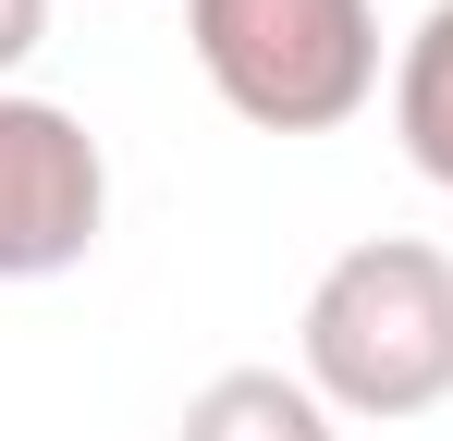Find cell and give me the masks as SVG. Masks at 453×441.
Returning a JSON list of instances; mask_svg holds the SVG:
<instances>
[{
	"instance_id": "obj_1",
	"label": "cell",
	"mask_w": 453,
	"mask_h": 441,
	"mask_svg": "<svg viewBox=\"0 0 453 441\" xmlns=\"http://www.w3.org/2000/svg\"><path fill=\"white\" fill-rule=\"evenodd\" d=\"M295 368L331 417H429L453 405V258L429 233H368L343 245L319 282H306L295 319Z\"/></svg>"
},
{
	"instance_id": "obj_2",
	"label": "cell",
	"mask_w": 453,
	"mask_h": 441,
	"mask_svg": "<svg viewBox=\"0 0 453 441\" xmlns=\"http://www.w3.org/2000/svg\"><path fill=\"white\" fill-rule=\"evenodd\" d=\"M184 50L233 123L343 135L380 98V0H184Z\"/></svg>"
},
{
	"instance_id": "obj_3",
	"label": "cell",
	"mask_w": 453,
	"mask_h": 441,
	"mask_svg": "<svg viewBox=\"0 0 453 441\" xmlns=\"http://www.w3.org/2000/svg\"><path fill=\"white\" fill-rule=\"evenodd\" d=\"M111 233V159L62 98L0 86V282H62Z\"/></svg>"
},
{
	"instance_id": "obj_4",
	"label": "cell",
	"mask_w": 453,
	"mask_h": 441,
	"mask_svg": "<svg viewBox=\"0 0 453 441\" xmlns=\"http://www.w3.org/2000/svg\"><path fill=\"white\" fill-rule=\"evenodd\" d=\"M172 441H343V417L306 392V368H221V380H196Z\"/></svg>"
},
{
	"instance_id": "obj_5",
	"label": "cell",
	"mask_w": 453,
	"mask_h": 441,
	"mask_svg": "<svg viewBox=\"0 0 453 441\" xmlns=\"http://www.w3.org/2000/svg\"><path fill=\"white\" fill-rule=\"evenodd\" d=\"M392 135L417 159V184L453 197V0H429L404 25V50H392Z\"/></svg>"
},
{
	"instance_id": "obj_6",
	"label": "cell",
	"mask_w": 453,
	"mask_h": 441,
	"mask_svg": "<svg viewBox=\"0 0 453 441\" xmlns=\"http://www.w3.org/2000/svg\"><path fill=\"white\" fill-rule=\"evenodd\" d=\"M50 50V0H0V86Z\"/></svg>"
}]
</instances>
